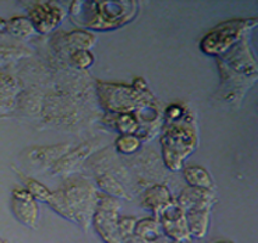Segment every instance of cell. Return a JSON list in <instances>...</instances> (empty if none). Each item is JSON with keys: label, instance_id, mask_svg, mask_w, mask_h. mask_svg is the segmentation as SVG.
<instances>
[{"label": "cell", "instance_id": "1", "mask_svg": "<svg viewBox=\"0 0 258 243\" xmlns=\"http://www.w3.org/2000/svg\"><path fill=\"white\" fill-rule=\"evenodd\" d=\"M99 193L87 184H70L62 190L52 192L48 204L58 215L76 222L84 231L92 224Z\"/></svg>", "mask_w": 258, "mask_h": 243}, {"label": "cell", "instance_id": "2", "mask_svg": "<svg viewBox=\"0 0 258 243\" xmlns=\"http://www.w3.org/2000/svg\"><path fill=\"white\" fill-rule=\"evenodd\" d=\"M137 4L131 2L117 3H73V21L84 27L110 29L119 27L133 17Z\"/></svg>", "mask_w": 258, "mask_h": 243}, {"label": "cell", "instance_id": "3", "mask_svg": "<svg viewBox=\"0 0 258 243\" xmlns=\"http://www.w3.org/2000/svg\"><path fill=\"white\" fill-rule=\"evenodd\" d=\"M162 146L167 166L173 171H178L195 147V133L186 124L172 125L162 137Z\"/></svg>", "mask_w": 258, "mask_h": 243}, {"label": "cell", "instance_id": "4", "mask_svg": "<svg viewBox=\"0 0 258 243\" xmlns=\"http://www.w3.org/2000/svg\"><path fill=\"white\" fill-rule=\"evenodd\" d=\"M119 204L116 198L99 195L92 224L105 243H122L118 229Z\"/></svg>", "mask_w": 258, "mask_h": 243}, {"label": "cell", "instance_id": "5", "mask_svg": "<svg viewBox=\"0 0 258 243\" xmlns=\"http://www.w3.org/2000/svg\"><path fill=\"white\" fill-rule=\"evenodd\" d=\"M156 219L160 221L163 235L167 238H171L173 242L178 243L192 241V237L190 236L187 229L185 213L177 201L172 200L171 203L161 210Z\"/></svg>", "mask_w": 258, "mask_h": 243}, {"label": "cell", "instance_id": "6", "mask_svg": "<svg viewBox=\"0 0 258 243\" xmlns=\"http://www.w3.org/2000/svg\"><path fill=\"white\" fill-rule=\"evenodd\" d=\"M242 28H244L242 21H229L218 26L202 40V51L210 55H217L228 50L237 39Z\"/></svg>", "mask_w": 258, "mask_h": 243}, {"label": "cell", "instance_id": "7", "mask_svg": "<svg viewBox=\"0 0 258 243\" xmlns=\"http://www.w3.org/2000/svg\"><path fill=\"white\" fill-rule=\"evenodd\" d=\"M11 212L22 225L29 229H37L39 207L36 198L26 189H15L11 193Z\"/></svg>", "mask_w": 258, "mask_h": 243}, {"label": "cell", "instance_id": "8", "mask_svg": "<svg viewBox=\"0 0 258 243\" xmlns=\"http://www.w3.org/2000/svg\"><path fill=\"white\" fill-rule=\"evenodd\" d=\"M64 16L62 8L55 3H37L29 9V21L40 33H49L60 25Z\"/></svg>", "mask_w": 258, "mask_h": 243}, {"label": "cell", "instance_id": "9", "mask_svg": "<svg viewBox=\"0 0 258 243\" xmlns=\"http://www.w3.org/2000/svg\"><path fill=\"white\" fill-rule=\"evenodd\" d=\"M177 202L184 213L194 210H211L213 206V195L210 190L190 186L180 193Z\"/></svg>", "mask_w": 258, "mask_h": 243}, {"label": "cell", "instance_id": "10", "mask_svg": "<svg viewBox=\"0 0 258 243\" xmlns=\"http://www.w3.org/2000/svg\"><path fill=\"white\" fill-rule=\"evenodd\" d=\"M172 202V196L169 193L168 189L166 186L157 185L152 186L149 190H146L143 195L142 204L145 209L151 210L155 214H160L161 210L165 208L167 204H169Z\"/></svg>", "mask_w": 258, "mask_h": 243}, {"label": "cell", "instance_id": "11", "mask_svg": "<svg viewBox=\"0 0 258 243\" xmlns=\"http://www.w3.org/2000/svg\"><path fill=\"white\" fill-rule=\"evenodd\" d=\"M187 229L194 238H202L207 235L210 226V210H194L185 213Z\"/></svg>", "mask_w": 258, "mask_h": 243}, {"label": "cell", "instance_id": "12", "mask_svg": "<svg viewBox=\"0 0 258 243\" xmlns=\"http://www.w3.org/2000/svg\"><path fill=\"white\" fill-rule=\"evenodd\" d=\"M134 233L139 237L144 243H154L161 237H163V231L160 221L156 218H146L137 221L134 227Z\"/></svg>", "mask_w": 258, "mask_h": 243}, {"label": "cell", "instance_id": "13", "mask_svg": "<svg viewBox=\"0 0 258 243\" xmlns=\"http://www.w3.org/2000/svg\"><path fill=\"white\" fill-rule=\"evenodd\" d=\"M184 178L190 186L210 190L213 183L210 174L201 167H187L184 169Z\"/></svg>", "mask_w": 258, "mask_h": 243}, {"label": "cell", "instance_id": "14", "mask_svg": "<svg viewBox=\"0 0 258 243\" xmlns=\"http://www.w3.org/2000/svg\"><path fill=\"white\" fill-rule=\"evenodd\" d=\"M5 27L9 33L19 38L29 37L34 32L33 25L26 17H14L8 23H5Z\"/></svg>", "mask_w": 258, "mask_h": 243}, {"label": "cell", "instance_id": "15", "mask_svg": "<svg viewBox=\"0 0 258 243\" xmlns=\"http://www.w3.org/2000/svg\"><path fill=\"white\" fill-rule=\"evenodd\" d=\"M98 184L100 186L102 191L107 193V196H111V197H121V198H128L127 192L123 189L121 184L117 181L115 178L110 177V175H104V177H100L98 179Z\"/></svg>", "mask_w": 258, "mask_h": 243}, {"label": "cell", "instance_id": "16", "mask_svg": "<svg viewBox=\"0 0 258 243\" xmlns=\"http://www.w3.org/2000/svg\"><path fill=\"white\" fill-rule=\"evenodd\" d=\"M69 44H71L73 50H88L94 44V37L87 32L76 31L69 34L66 38Z\"/></svg>", "mask_w": 258, "mask_h": 243}, {"label": "cell", "instance_id": "17", "mask_svg": "<svg viewBox=\"0 0 258 243\" xmlns=\"http://www.w3.org/2000/svg\"><path fill=\"white\" fill-rule=\"evenodd\" d=\"M25 185L26 190H27L37 201L48 202L50 200L52 192L48 189V187L44 186L43 184L38 183L37 180L31 179V178H25Z\"/></svg>", "mask_w": 258, "mask_h": 243}, {"label": "cell", "instance_id": "18", "mask_svg": "<svg viewBox=\"0 0 258 243\" xmlns=\"http://www.w3.org/2000/svg\"><path fill=\"white\" fill-rule=\"evenodd\" d=\"M116 146H117V150L121 152V153L131 154L139 148L140 141L139 139L134 135L125 134V135H122L121 137H118V140L116 141Z\"/></svg>", "mask_w": 258, "mask_h": 243}, {"label": "cell", "instance_id": "19", "mask_svg": "<svg viewBox=\"0 0 258 243\" xmlns=\"http://www.w3.org/2000/svg\"><path fill=\"white\" fill-rule=\"evenodd\" d=\"M71 61L76 67L84 69L92 66L94 57L88 50H77L73 51L71 54Z\"/></svg>", "mask_w": 258, "mask_h": 243}, {"label": "cell", "instance_id": "20", "mask_svg": "<svg viewBox=\"0 0 258 243\" xmlns=\"http://www.w3.org/2000/svg\"><path fill=\"white\" fill-rule=\"evenodd\" d=\"M137 220L136 218L132 216H123L118 220V229H119V236H121V241L125 237L133 235L134 227H136Z\"/></svg>", "mask_w": 258, "mask_h": 243}, {"label": "cell", "instance_id": "21", "mask_svg": "<svg viewBox=\"0 0 258 243\" xmlns=\"http://www.w3.org/2000/svg\"><path fill=\"white\" fill-rule=\"evenodd\" d=\"M118 127H119V129H121L122 131H124V133H132L131 128H129V127H133L134 130H136V129H137V123H136V121H134L133 118H132L131 116L124 115V116L119 117Z\"/></svg>", "mask_w": 258, "mask_h": 243}, {"label": "cell", "instance_id": "22", "mask_svg": "<svg viewBox=\"0 0 258 243\" xmlns=\"http://www.w3.org/2000/svg\"><path fill=\"white\" fill-rule=\"evenodd\" d=\"M216 243H233V242H229V241H219V242H216Z\"/></svg>", "mask_w": 258, "mask_h": 243}, {"label": "cell", "instance_id": "23", "mask_svg": "<svg viewBox=\"0 0 258 243\" xmlns=\"http://www.w3.org/2000/svg\"><path fill=\"white\" fill-rule=\"evenodd\" d=\"M0 243H8L7 241H4V239L2 238V237H0Z\"/></svg>", "mask_w": 258, "mask_h": 243}, {"label": "cell", "instance_id": "24", "mask_svg": "<svg viewBox=\"0 0 258 243\" xmlns=\"http://www.w3.org/2000/svg\"><path fill=\"white\" fill-rule=\"evenodd\" d=\"M173 243H178V242H173ZM186 243H192V241H189V242H186Z\"/></svg>", "mask_w": 258, "mask_h": 243}]
</instances>
